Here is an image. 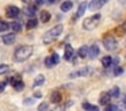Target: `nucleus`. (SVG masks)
<instances>
[{
  "mask_svg": "<svg viewBox=\"0 0 126 111\" xmlns=\"http://www.w3.org/2000/svg\"><path fill=\"white\" fill-rule=\"evenodd\" d=\"M45 65H46V68H52L54 65V61H53L52 57H46L45 58Z\"/></svg>",
  "mask_w": 126,
  "mask_h": 111,
  "instance_id": "obj_26",
  "label": "nucleus"
},
{
  "mask_svg": "<svg viewBox=\"0 0 126 111\" xmlns=\"http://www.w3.org/2000/svg\"><path fill=\"white\" fill-rule=\"evenodd\" d=\"M8 27H11V24H10V23H7V22H4V20H0V32L7 31Z\"/></svg>",
  "mask_w": 126,
  "mask_h": 111,
  "instance_id": "obj_20",
  "label": "nucleus"
},
{
  "mask_svg": "<svg viewBox=\"0 0 126 111\" xmlns=\"http://www.w3.org/2000/svg\"><path fill=\"white\" fill-rule=\"evenodd\" d=\"M88 73H90V66H85V68H83V69H80V70H76V72L71 73L69 77L73 79V77H77V76H85V75H88Z\"/></svg>",
  "mask_w": 126,
  "mask_h": 111,
  "instance_id": "obj_10",
  "label": "nucleus"
},
{
  "mask_svg": "<svg viewBox=\"0 0 126 111\" xmlns=\"http://www.w3.org/2000/svg\"><path fill=\"white\" fill-rule=\"evenodd\" d=\"M107 110H109V111H117L118 110V106H115V104H107Z\"/></svg>",
  "mask_w": 126,
  "mask_h": 111,
  "instance_id": "obj_29",
  "label": "nucleus"
},
{
  "mask_svg": "<svg viewBox=\"0 0 126 111\" xmlns=\"http://www.w3.org/2000/svg\"><path fill=\"white\" fill-rule=\"evenodd\" d=\"M119 1H121V3H122V4H123V5H125V4H126V0H119Z\"/></svg>",
  "mask_w": 126,
  "mask_h": 111,
  "instance_id": "obj_37",
  "label": "nucleus"
},
{
  "mask_svg": "<svg viewBox=\"0 0 126 111\" xmlns=\"http://www.w3.org/2000/svg\"><path fill=\"white\" fill-rule=\"evenodd\" d=\"M72 7H73V1H71V0H66V1L61 3V11L63 12H66V11L72 10Z\"/></svg>",
  "mask_w": 126,
  "mask_h": 111,
  "instance_id": "obj_13",
  "label": "nucleus"
},
{
  "mask_svg": "<svg viewBox=\"0 0 126 111\" xmlns=\"http://www.w3.org/2000/svg\"><path fill=\"white\" fill-rule=\"evenodd\" d=\"M102 64H103L104 68H110V66H111V64H112V58L110 56L103 57V58H102Z\"/></svg>",
  "mask_w": 126,
  "mask_h": 111,
  "instance_id": "obj_16",
  "label": "nucleus"
},
{
  "mask_svg": "<svg viewBox=\"0 0 126 111\" xmlns=\"http://www.w3.org/2000/svg\"><path fill=\"white\" fill-rule=\"evenodd\" d=\"M11 29L14 30L15 32H16V31H20L22 26H20V23H19V22H12V23H11Z\"/></svg>",
  "mask_w": 126,
  "mask_h": 111,
  "instance_id": "obj_25",
  "label": "nucleus"
},
{
  "mask_svg": "<svg viewBox=\"0 0 126 111\" xmlns=\"http://www.w3.org/2000/svg\"><path fill=\"white\" fill-rule=\"evenodd\" d=\"M8 70H10V66H8V65H6V64L0 65V75H4V73H7Z\"/></svg>",
  "mask_w": 126,
  "mask_h": 111,
  "instance_id": "obj_27",
  "label": "nucleus"
},
{
  "mask_svg": "<svg viewBox=\"0 0 126 111\" xmlns=\"http://www.w3.org/2000/svg\"><path fill=\"white\" fill-rule=\"evenodd\" d=\"M37 4H44V0H35Z\"/></svg>",
  "mask_w": 126,
  "mask_h": 111,
  "instance_id": "obj_35",
  "label": "nucleus"
},
{
  "mask_svg": "<svg viewBox=\"0 0 126 111\" xmlns=\"http://www.w3.org/2000/svg\"><path fill=\"white\" fill-rule=\"evenodd\" d=\"M6 14H7V16H8V18L16 19L18 16L20 15V10L18 7H15V5H8V7H7V10H6Z\"/></svg>",
  "mask_w": 126,
  "mask_h": 111,
  "instance_id": "obj_4",
  "label": "nucleus"
},
{
  "mask_svg": "<svg viewBox=\"0 0 126 111\" xmlns=\"http://www.w3.org/2000/svg\"><path fill=\"white\" fill-rule=\"evenodd\" d=\"M15 38H16L15 31L14 32H7V34H4L3 37H1V41H3L6 45H11V43L15 42Z\"/></svg>",
  "mask_w": 126,
  "mask_h": 111,
  "instance_id": "obj_7",
  "label": "nucleus"
},
{
  "mask_svg": "<svg viewBox=\"0 0 126 111\" xmlns=\"http://www.w3.org/2000/svg\"><path fill=\"white\" fill-rule=\"evenodd\" d=\"M73 54H75V50L72 46L66 45L65 46V53H64V58L66 60V61H72L73 60Z\"/></svg>",
  "mask_w": 126,
  "mask_h": 111,
  "instance_id": "obj_9",
  "label": "nucleus"
},
{
  "mask_svg": "<svg viewBox=\"0 0 126 111\" xmlns=\"http://www.w3.org/2000/svg\"><path fill=\"white\" fill-rule=\"evenodd\" d=\"M7 84H8V81H1V83H0V94L4 91V88L7 87Z\"/></svg>",
  "mask_w": 126,
  "mask_h": 111,
  "instance_id": "obj_30",
  "label": "nucleus"
},
{
  "mask_svg": "<svg viewBox=\"0 0 126 111\" xmlns=\"http://www.w3.org/2000/svg\"><path fill=\"white\" fill-rule=\"evenodd\" d=\"M10 83H11V85L14 87L16 91H22V89L25 88V84H23L20 76H18V77H12L11 80H10Z\"/></svg>",
  "mask_w": 126,
  "mask_h": 111,
  "instance_id": "obj_6",
  "label": "nucleus"
},
{
  "mask_svg": "<svg viewBox=\"0 0 126 111\" xmlns=\"http://www.w3.org/2000/svg\"><path fill=\"white\" fill-rule=\"evenodd\" d=\"M122 72H123V70H122V68H119V66H117V68H115V69H114V75H115V76L121 75V73H122Z\"/></svg>",
  "mask_w": 126,
  "mask_h": 111,
  "instance_id": "obj_32",
  "label": "nucleus"
},
{
  "mask_svg": "<svg viewBox=\"0 0 126 111\" xmlns=\"http://www.w3.org/2000/svg\"><path fill=\"white\" fill-rule=\"evenodd\" d=\"M44 81H45V77L44 76H38V77L35 79V81H34V87H38V85H42L44 84Z\"/></svg>",
  "mask_w": 126,
  "mask_h": 111,
  "instance_id": "obj_24",
  "label": "nucleus"
},
{
  "mask_svg": "<svg viewBox=\"0 0 126 111\" xmlns=\"http://www.w3.org/2000/svg\"><path fill=\"white\" fill-rule=\"evenodd\" d=\"M123 104H125V107H126V96L123 97Z\"/></svg>",
  "mask_w": 126,
  "mask_h": 111,
  "instance_id": "obj_38",
  "label": "nucleus"
},
{
  "mask_svg": "<svg viewBox=\"0 0 126 111\" xmlns=\"http://www.w3.org/2000/svg\"><path fill=\"white\" fill-rule=\"evenodd\" d=\"M34 96H35V97H41L42 94H41V92H35V94H34Z\"/></svg>",
  "mask_w": 126,
  "mask_h": 111,
  "instance_id": "obj_33",
  "label": "nucleus"
},
{
  "mask_svg": "<svg viewBox=\"0 0 126 111\" xmlns=\"http://www.w3.org/2000/svg\"><path fill=\"white\" fill-rule=\"evenodd\" d=\"M39 19H41V22L46 23V22L50 20V14L47 12V11H41V12H39Z\"/></svg>",
  "mask_w": 126,
  "mask_h": 111,
  "instance_id": "obj_15",
  "label": "nucleus"
},
{
  "mask_svg": "<svg viewBox=\"0 0 126 111\" xmlns=\"http://www.w3.org/2000/svg\"><path fill=\"white\" fill-rule=\"evenodd\" d=\"M46 107H47L46 104H41V106H39V108H46Z\"/></svg>",
  "mask_w": 126,
  "mask_h": 111,
  "instance_id": "obj_36",
  "label": "nucleus"
},
{
  "mask_svg": "<svg viewBox=\"0 0 126 111\" xmlns=\"http://www.w3.org/2000/svg\"><path fill=\"white\" fill-rule=\"evenodd\" d=\"M58 0H47V3H49V4H54V3H57Z\"/></svg>",
  "mask_w": 126,
  "mask_h": 111,
  "instance_id": "obj_34",
  "label": "nucleus"
},
{
  "mask_svg": "<svg viewBox=\"0 0 126 111\" xmlns=\"http://www.w3.org/2000/svg\"><path fill=\"white\" fill-rule=\"evenodd\" d=\"M85 10H87V3H81V4H80V7H79V10H77V14H76L77 18H79V16H81L85 12Z\"/></svg>",
  "mask_w": 126,
  "mask_h": 111,
  "instance_id": "obj_19",
  "label": "nucleus"
},
{
  "mask_svg": "<svg viewBox=\"0 0 126 111\" xmlns=\"http://www.w3.org/2000/svg\"><path fill=\"white\" fill-rule=\"evenodd\" d=\"M99 56V46L98 45H92L90 49H88V57L91 58H95V57Z\"/></svg>",
  "mask_w": 126,
  "mask_h": 111,
  "instance_id": "obj_11",
  "label": "nucleus"
},
{
  "mask_svg": "<svg viewBox=\"0 0 126 111\" xmlns=\"http://www.w3.org/2000/svg\"><path fill=\"white\" fill-rule=\"evenodd\" d=\"M37 24H38V20H37V19H34V18H31V19H29L26 27H27V30H31V29H35Z\"/></svg>",
  "mask_w": 126,
  "mask_h": 111,
  "instance_id": "obj_18",
  "label": "nucleus"
},
{
  "mask_svg": "<svg viewBox=\"0 0 126 111\" xmlns=\"http://www.w3.org/2000/svg\"><path fill=\"white\" fill-rule=\"evenodd\" d=\"M26 12H27V16L33 18V16L37 14V10H35V7H27L26 8Z\"/></svg>",
  "mask_w": 126,
  "mask_h": 111,
  "instance_id": "obj_22",
  "label": "nucleus"
},
{
  "mask_svg": "<svg viewBox=\"0 0 126 111\" xmlns=\"http://www.w3.org/2000/svg\"><path fill=\"white\" fill-rule=\"evenodd\" d=\"M31 54H33V46H27V45L20 46V48H18L14 53V61L23 62V61H26Z\"/></svg>",
  "mask_w": 126,
  "mask_h": 111,
  "instance_id": "obj_1",
  "label": "nucleus"
},
{
  "mask_svg": "<svg viewBox=\"0 0 126 111\" xmlns=\"http://www.w3.org/2000/svg\"><path fill=\"white\" fill-rule=\"evenodd\" d=\"M107 1H109V0H92V1L88 3V8L94 12V11H98L99 8H102Z\"/></svg>",
  "mask_w": 126,
  "mask_h": 111,
  "instance_id": "obj_5",
  "label": "nucleus"
},
{
  "mask_svg": "<svg viewBox=\"0 0 126 111\" xmlns=\"http://www.w3.org/2000/svg\"><path fill=\"white\" fill-rule=\"evenodd\" d=\"M99 19H100V15H99V14H96L95 16H91V18H87L84 22H83V27H84L85 30H92V29H95V27L98 26Z\"/></svg>",
  "mask_w": 126,
  "mask_h": 111,
  "instance_id": "obj_3",
  "label": "nucleus"
},
{
  "mask_svg": "<svg viewBox=\"0 0 126 111\" xmlns=\"http://www.w3.org/2000/svg\"><path fill=\"white\" fill-rule=\"evenodd\" d=\"M103 45L107 50H114L117 48V41L114 38H106V39H103Z\"/></svg>",
  "mask_w": 126,
  "mask_h": 111,
  "instance_id": "obj_8",
  "label": "nucleus"
},
{
  "mask_svg": "<svg viewBox=\"0 0 126 111\" xmlns=\"http://www.w3.org/2000/svg\"><path fill=\"white\" fill-rule=\"evenodd\" d=\"M50 100L53 103H60L63 100V95H61L60 91H53L52 95H50Z\"/></svg>",
  "mask_w": 126,
  "mask_h": 111,
  "instance_id": "obj_12",
  "label": "nucleus"
},
{
  "mask_svg": "<svg viewBox=\"0 0 126 111\" xmlns=\"http://www.w3.org/2000/svg\"><path fill=\"white\" fill-rule=\"evenodd\" d=\"M83 108H84V110H92V111H98L99 110L98 106L90 104V103H83Z\"/></svg>",
  "mask_w": 126,
  "mask_h": 111,
  "instance_id": "obj_21",
  "label": "nucleus"
},
{
  "mask_svg": "<svg viewBox=\"0 0 126 111\" xmlns=\"http://www.w3.org/2000/svg\"><path fill=\"white\" fill-rule=\"evenodd\" d=\"M110 97H111V95L110 94H102L100 95V99H99V103H100L102 106H107L110 102Z\"/></svg>",
  "mask_w": 126,
  "mask_h": 111,
  "instance_id": "obj_14",
  "label": "nucleus"
},
{
  "mask_svg": "<svg viewBox=\"0 0 126 111\" xmlns=\"http://www.w3.org/2000/svg\"><path fill=\"white\" fill-rule=\"evenodd\" d=\"M63 24H57V26H54L53 29H50L49 31L45 32L44 35V43L45 45H49V43H52L53 41L56 39V38L58 37V35H61V32H63Z\"/></svg>",
  "mask_w": 126,
  "mask_h": 111,
  "instance_id": "obj_2",
  "label": "nucleus"
},
{
  "mask_svg": "<svg viewBox=\"0 0 126 111\" xmlns=\"http://www.w3.org/2000/svg\"><path fill=\"white\" fill-rule=\"evenodd\" d=\"M77 54H79V57H81V58H85V57L88 56V48L87 46H81V48L77 50Z\"/></svg>",
  "mask_w": 126,
  "mask_h": 111,
  "instance_id": "obj_17",
  "label": "nucleus"
},
{
  "mask_svg": "<svg viewBox=\"0 0 126 111\" xmlns=\"http://www.w3.org/2000/svg\"><path fill=\"white\" fill-rule=\"evenodd\" d=\"M23 1H25V3H29V0H23Z\"/></svg>",
  "mask_w": 126,
  "mask_h": 111,
  "instance_id": "obj_39",
  "label": "nucleus"
},
{
  "mask_svg": "<svg viewBox=\"0 0 126 111\" xmlns=\"http://www.w3.org/2000/svg\"><path fill=\"white\" fill-rule=\"evenodd\" d=\"M117 32H118L119 35H123V34H125V32H126V23L118 27V29H117Z\"/></svg>",
  "mask_w": 126,
  "mask_h": 111,
  "instance_id": "obj_28",
  "label": "nucleus"
},
{
  "mask_svg": "<svg viewBox=\"0 0 126 111\" xmlns=\"http://www.w3.org/2000/svg\"><path fill=\"white\" fill-rule=\"evenodd\" d=\"M109 94L111 95V97H117V96H119V88H118V87H112L111 91H110Z\"/></svg>",
  "mask_w": 126,
  "mask_h": 111,
  "instance_id": "obj_23",
  "label": "nucleus"
},
{
  "mask_svg": "<svg viewBox=\"0 0 126 111\" xmlns=\"http://www.w3.org/2000/svg\"><path fill=\"white\" fill-rule=\"evenodd\" d=\"M52 58H53V61H54V65L60 62V57H58V54H56V53H54V54L52 56Z\"/></svg>",
  "mask_w": 126,
  "mask_h": 111,
  "instance_id": "obj_31",
  "label": "nucleus"
}]
</instances>
